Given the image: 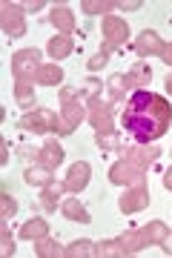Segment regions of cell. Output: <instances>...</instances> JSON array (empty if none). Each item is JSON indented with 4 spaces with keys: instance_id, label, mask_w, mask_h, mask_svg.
<instances>
[{
    "instance_id": "16",
    "label": "cell",
    "mask_w": 172,
    "mask_h": 258,
    "mask_svg": "<svg viewBox=\"0 0 172 258\" xmlns=\"http://www.w3.org/2000/svg\"><path fill=\"white\" fill-rule=\"evenodd\" d=\"M46 232H49V221L43 218H32L20 227V238L23 241H37V238H46Z\"/></svg>"
},
{
    "instance_id": "2",
    "label": "cell",
    "mask_w": 172,
    "mask_h": 258,
    "mask_svg": "<svg viewBox=\"0 0 172 258\" xmlns=\"http://www.w3.org/2000/svg\"><path fill=\"white\" fill-rule=\"evenodd\" d=\"M20 126L26 129V132H58V135H69L72 129H69V123H66L64 118H58L54 112L49 109H32L26 112L23 118H20Z\"/></svg>"
},
{
    "instance_id": "11",
    "label": "cell",
    "mask_w": 172,
    "mask_h": 258,
    "mask_svg": "<svg viewBox=\"0 0 172 258\" xmlns=\"http://www.w3.org/2000/svg\"><path fill=\"white\" fill-rule=\"evenodd\" d=\"M89 175H92V166L86 164V161H78V164L69 166V175H66V189L69 192H81L83 186L89 184Z\"/></svg>"
},
{
    "instance_id": "26",
    "label": "cell",
    "mask_w": 172,
    "mask_h": 258,
    "mask_svg": "<svg viewBox=\"0 0 172 258\" xmlns=\"http://www.w3.org/2000/svg\"><path fill=\"white\" fill-rule=\"evenodd\" d=\"M35 252H37L40 258L64 255V249L58 247V241H52V238H37V241H35Z\"/></svg>"
},
{
    "instance_id": "30",
    "label": "cell",
    "mask_w": 172,
    "mask_h": 258,
    "mask_svg": "<svg viewBox=\"0 0 172 258\" xmlns=\"http://www.w3.org/2000/svg\"><path fill=\"white\" fill-rule=\"evenodd\" d=\"M15 212H18V201H15L9 192H3L0 195V215H3V221H9Z\"/></svg>"
},
{
    "instance_id": "9",
    "label": "cell",
    "mask_w": 172,
    "mask_h": 258,
    "mask_svg": "<svg viewBox=\"0 0 172 258\" xmlns=\"http://www.w3.org/2000/svg\"><path fill=\"white\" fill-rule=\"evenodd\" d=\"M163 49H166V43H163L161 37H158V32H152V29H146V32H141V37L135 40V52L141 57H149V55H163Z\"/></svg>"
},
{
    "instance_id": "34",
    "label": "cell",
    "mask_w": 172,
    "mask_h": 258,
    "mask_svg": "<svg viewBox=\"0 0 172 258\" xmlns=\"http://www.w3.org/2000/svg\"><path fill=\"white\" fill-rule=\"evenodd\" d=\"M106 60H109V49H100L98 55H95V57H92V60H89V69H92V72H95V69H100V66L106 63Z\"/></svg>"
},
{
    "instance_id": "42",
    "label": "cell",
    "mask_w": 172,
    "mask_h": 258,
    "mask_svg": "<svg viewBox=\"0 0 172 258\" xmlns=\"http://www.w3.org/2000/svg\"><path fill=\"white\" fill-rule=\"evenodd\" d=\"M166 92L172 95V72H169V78H166Z\"/></svg>"
},
{
    "instance_id": "35",
    "label": "cell",
    "mask_w": 172,
    "mask_h": 258,
    "mask_svg": "<svg viewBox=\"0 0 172 258\" xmlns=\"http://www.w3.org/2000/svg\"><path fill=\"white\" fill-rule=\"evenodd\" d=\"M75 98H81V89H69V86L61 89V106H64V103H72Z\"/></svg>"
},
{
    "instance_id": "39",
    "label": "cell",
    "mask_w": 172,
    "mask_h": 258,
    "mask_svg": "<svg viewBox=\"0 0 172 258\" xmlns=\"http://www.w3.org/2000/svg\"><path fill=\"white\" fill-rule=\"evenodd\" d=\"M161 247H163V252H166V255H172V232H166V238L161 241Z\"/></svg>"
},
{
    "instance_id": "7",
    "label": "cell",
    "mask_w": 172,
    "mask_h": 258,
    "mask_svg": "<svg viewBox=\"0 0 172 258\" xmlns=\"http://www.w3.org/2000/svg\"><path fill=\"white\" fill-rule=\"evenodd\" d=\"M158 155H161V149L149 147V144H138V147L124 149V161H129V164L138 166V169H149V166L158 161Z\"/></svg>"
},
{
    "instance_id": "40",
    "label": "cell",
    "mask_w": 172,
    "mask_h": 258,
    "mask_svg": "<svg viewBox=\"0 0 172 258\" xmlns=\"http://www.w3.org/2000/svg\"><path fill=\"white\" fill-rule=\"evenodd\" d=\"M163 186H166V189H172V166L163 172Z\"/></svg>"
},
{
    "instance_id": "28",
    "label": "cell",
    "mask_w": 172,
    "mask_h": 258,
    "mask_svg": "<svg viewBox=\"0 0 172 258\" xmlns=\"http://www.w3.org/2000/svg\"><path fill=\"white\" fill-rule=\"evenodd\" d=\"M129 86H132V83H129L127 75H112V78H109V89H112V98H121V95L129 89Z\"/></svg>"
},
{
    "instance_id": "17",
    "label": "cell",
    "mask_w": 172,
    "mask_h": 258,
    "mask_svg": "<svg viewBox=\"0 0 172 258\" xmlns=\"http://www.w3.org/2000/svg\"><path fill=\"white\" fill-rule=\"evenodd\" d=\"M35 81L43 83V86H58V83L64 81V69H61L58 63H43L40 69H37Z\"/></svg>"
},
{
    "instance_id": "36",
    "label": "cell",
    "mask_w": 172,
    "mask_h": 258,
    "mask_svg": "<svg viewBox=\"0 0 172 258\" xmlns=\"http://www.w3.org/2000/svg\"><path fill=\"white\" fill-rule=\"evenodd\" d=\"M124 12H138V9H144V3L141 0H129V3H118Z\"/></svg>"
},
{
    "instance_id": "21",
    "label": "cell",
    "mask_w": 172,
    "mask_h": 258,
    "mask_svg": "<svg viewBox=\"0 0 172 258\" xmlns=\"http://www.w3.org/2000/svg\"><path fill=\"white\" fill-rule=\"evenodd\" d=\"M54 178H52V169L43 164H37V166H29L26 169V184L32 186H46V184H52Z\"/></svg>"
},
{
    "instance_id": "37",
    "label": "cell",
    "mask_w": 172,
    "mask_h": 258,
    "mask_svg": "<svg viewBox=\"0 0 172 258\" xmlns=\"http://www.w3.org/2000/svg\"><path fill=\"white\" fill-rule=\"evenodd\" d=\"M20 9L23 12H37V9H43V3H40V0H29V3H20Z\"/></svg>"
},
{
    "instance_id": "32",
    "label": "cell",
    "mask_w": 172,
    "mask_h": 258,
    "mask_svg": "<svg viewBox=\"0 0 172 258\" xmlns=\"http://www.w3.org/2000/svg\"><path fill=\"white\" fill-rule=\"evenodd\" d=\"M98 147L100 149H118L121 147V141H118V135L115 132H98Z\"/></svg>"
},
{
    "instance_id": "25",
    "label": "cell",
    "mask_w": 172,
    "mask_h": 258,
    "mask_svg": "<svg viewBox=\"0 0 172 258\" xmlns=\"http://www.w3.org/2000/svg\"><path fill=\"white\" fill-rule=\"evenodd\" d=\"M129 83L132 86H141V83H149V78H152V69H149V63H144V60H138L135 66H132V72H127Z\"/></svg>"
},
{
    "instance_id": "18",
    "label": "cell",
    "mask_w": 172,
    "mask_h": 258,
    "mask_svg": "<svg viewBox=\"0 0 172 258\" xmlns=\"http://www.w3.org/2000/svg\"><path fill=\"white\" fill-rule=\"evenodd\" d=\"M64 189H66V184H58V181L46 184V186H43V192H40V204H43L49 212L58 210V201L64 198Z\"/></svg>"
},
{
    "instance_id": "29",
    "label": "cell",
    "mask_w": 172,
    "mask_h": 258,
    "mask_svg": "<svg viewBox=\"0 0 172 258\" xmlns=\"http://www.w3.org/2000/svg\"><path fill=\"white\" fill-rule=\"evenodd\" d=\"M100 92H103V83H100V81H95V78H89V81L83 83V98H86V103L98 101V98H100Z\"/></svg>"
},
{
    "instance_id": "14",
    "label": "cell",
    "mask_w": 172,
    "mask_h": 258,
    "mask_svg": "<svg viewBox=\"0 0 172 258\" xmlns=\"http://www.w3.org/2000/svg\"><path fill=\"white\" fill-rule=\"evenodd\" d=\"M61 212H64L69 221H78V224H89V210L83 207L81 201H75V198H66L64 204H61Z\"/></svg>"
},
{
    "instance_id": "27",
    "label": "cell",
    "mask_w": 172,
    "mask_h": 258,
    "mask_svg": "<svg viewBox=\"0 0 172 258\" xmlns=\"http://www.w3.org/2000/svg\"><path fill=\"white\" fill-rule=\"evenodd\" d=\"M98 255L103 258H121V255H127V249H124V244L118 241H100L98 244Z\"/></svg>"
},
{
    "instance_id": "10",
    "label": "cell",
    "mask_w": 172,
    "mask_h": 258,
    "mask_svg": "<svg viewBox=\"0 0 172 258\" xmlns=\"http://www.w3.org/2000/svg\"><path fill=\"white\" fill-rule=\"evenodd\" d=\"M89 106H92L89 120H92V126H95V132H112V106L103 103L100 98L98 101H92Z\"/></svg>"
},
{
    "instance_id": "8",
    "label": "cell",
    "mask_w": 172,
    "mask_h": 258,
    "mask_svg": "<svg viewBox=\"0 0 172 258\" xmlns=\"http://www.w3.org/2000/svg\"><path fill=\"white\" fill-rule=\"evenodd\" d=\"M121 212H141L144 207H149V192H146V186H127V192L121 195V201H118Z\"/></svg>"
},
{
    "instance_id": "41",
    "label": "cell",
    "mask_w": 172,
    "mask_h": 258,
    "mask_svg": "<svg viewBox=\"0 0 172 258\" xmlns=\"http://www.w3.org/2000/svg\"><path fill=\"white\" fill-rule=\"evenodd\" d=\"M161 57H163V63H169V66H172V46L163 49V55H161Z\"/></svg>"
},
{
    "instance_id": "4",
    "label": "cell",
    "mask_w": 172,
    "mask_h": 258,
    "mask_svg": "<svg viewBox=\"0 0 172 258\" xmlns=\"http://www.w3.org/2000/svg\"><path fill=\"white\" fill-rule=\"evenodd\" d=\"M0 23H3V32L9 37H23L26 35V18H23V9L20 3H3L0 6Z\"/></svg>"
},
{
    "instance_id": "23",
    "label": "cell",
    "mask_w": 172,
    "mask_h": 258,
    "mask_svg": "<svg viewBox=\"0 0 172 258\" xmlns=\"http://www.w3.org/2000/svg\"><path fill=\"white\" fill-rule=\"evenodd\" d=\"M166 224H161V221H149L144 227V230H141V235H144V241L146 244H161L163 238H166Z\"/></svg>"
},
{
    "instance_id": "22",
    "label": "cell",
    "mask_w": 172,
    "mask_h": 258,
    "mask_svg": "<svg viewBox=\"0 0 172 258\" xmlns=\"http://www.w3.org/2000/svg\"><path fill=\"white\" fill-rule=\"evenodd\" d=\"M49 55L54 57V60H64L66 55H69V52H72V37L69 35H58V37H52V40H49Z\"/></svg>"
},
{
    "instance_id": "12",
    "label": "cell",
    "mask_w": 172,
    "mask_h": 258,
    "mask_svg": "<svg viewBox=\"0 0 172 258\" xmlns=\"http://www.w3.org/2000/svg\"><path fill=\"white\" fill-rule=\"evenodd\" d=\"M52 26L58 29V32H61V35H72L75 32V15L69 9H66V6H54L52 9Z\"/></svg>"
},
{
    "instance_id": "20",
    "label": "cell",
    "mask_w": 172,
    "mask_h": 258,
    "mask_svg": "<svg viewBox=\"0 0 172 258\" xmlns=\"http://www.w3.org/2000/svg\"><path fill=\"white\" fill-rule=\"evenodd\" d=\"M64 255H69V258H92V255H98V244H92V241H86V238L72 241V244L64 249Z\"/></svg>"
},
{
    "instance_id": "6",
    "label": "cell",
    "mask_w": 172,
    "mask_h": 258,
    "mask_svg": "<svg viewBox=\"0 0 172 258\" xmlns=\"http://www.w3.org/2000/svg\"><path fill=\"white\" fill-rule=\"evenodd\" d=\"M103 40H106V49H118L127 43L129 37V26L127 20H121L118 15H109V18H103Z\"/></svg>"
},
{
    "instance_id": "3",
    "label": "cell",
    "mask_w": 172,
    "mask_h": 258,
    "mask_svg": "<svg viewBox=\"0 0 172 258\" xmlns=\"http://www.w3.org/2000/svg\"><path fill=\"white\" fill-rule=\"evenodd\" d=\"M40 52L37 49H20L12 55V75L18 78V81H29V78H35L37 69H40Z\"/></svg>"
},
{
    "instance_id": "1",
    "label": "cell",
    "mask_w": 172,
    "mask_h": 258,
    "mask_svg": "<svg viewBox=\"0 0 172 258\" xmlns=\"http://www.w3.org/2000/svg\"><path fill=\"white\" fill-rule=\"evenodd\" d=\"M124 129L127 135L138 144H152L161 135H166V129L172 123V106L166 98L146 89H138L132 98L127 101L124 109Z\"/></svg>"
},
{
    "instance_id": "13",
    "label": "cell",
    "mask_w": 172,
    "mask_h": 258,
    "mask_svg": "<svg viewBox=\"0 0 172 258\" xmlns=\"http://www.w3.org/2000/svg\"><path fill=\"white\" fill-rule=\"evenodd\" d=\"M15 101H18V106H23L26 112L35 109V103H37L35 83H29V81H18V83H15Z\"/></svg>"
},
{
    "instance_id": "31",
    "label": "cell",
    "mask_w": 172,
    "mask_h": 258,
    "mask_svg": "<svg viewBox=\"0 0 172 258\" xmlns=\"http://www.w3.org/2000/svg\"><path fill=\"white\" fill-rule=\"evenodd\" d=\"M86 15H106V12H112L115 9V3H109V0H103V3H95V0H86L81 6Z\"/></svg>"
},
{
    "instance_id": "33",
    "label": "cell",
    "mask_w": 172,
    "mask_h": 258,
    "mask_svg": "<svg viewBox=\"0 0 172 258\" xmlns=\"http://www.w3.org/2000/svg\"><path fill=\"white\" fill-rule=\"evenodd\" d=\"M0 241H3V247H0V252L9 258V255H15V244H12V235H9V227L3 224V230H0Z\"/></svg>"
},
{
    "instance_id": "24",
    "label": "cell",
    "mask_w": 172,
    "mask_h": 258,
    "mask_svg": "<svg viewBox=\"0 0 172 258\" xmlns=\"http://www.w3.org/2000/svg\"><path fill=\"white\" fill-rule=\"evenodd\" d=\"M121 244H124V249H127V255H132V252H138V249L146 247V241H144V235H141V230L124 232V235H121Z\"/></svg>"
},
{
    "instance_id": "19",
    "label": "cell",
    "mask_w": 172,
    "mask_h": 258,
    "mask_svg": "<svg viewBox=\"0 0 172 258\" xmlns=\"http://www.w3.org/2000/svg\"><path fill=\"white\" fill-rule=\"evenodd\" d=\"M61 118H64L66 123H69V129L75 132V126H78L83 118H86V109H83L81 98H78V101H72V103H64V109H61Z\"/></svg>"
},
{
    "instance_id": "15",
    "label": "cell",
    "mask_w": 172,
    "mask_h": 258,
    "mask_svg": "<svg viewBox=\"0 0 172 258\" xmlns=\"http://www.w3.org/2000/svg\"><path fill=\"white\" fill-rule=\"evenodd\" d=\"M61 161H64V147H61L58 141H46L43 149H40V161H37V164H43V166H49V169H54Z\"/></svg>"
},
{
    "instance_id": "5",
    "label": "cell",
    "mask_w": 172,
    "mask_h": 258,
    "mask_svg": "<svg viewBox=\"0 0 172 258\" xmlns=\"http://www.w3.org/2000/svg\"><path fill=\"white\" fill-rule=\"evenodd\" d=\"M144 169H138V166H132L129 161H118V164L109 169V181L118 186H141L144 184Z\"/></svg>"
},
{
    "instance_id": "38",
    "label": "cell",
    "mask_w": 172,
    "mask_h": 258,
    "mask_svg": "<svg viewBox=\"0 0 172 258\" xmlns=\"http://www.w3.org/2000/svg\"><path fill=\"white\" fill-rule=\"evenodd\" d=\"M0 149H3V152H0V164H9V141H3Z\"/></svg>"
}]
</instances>
